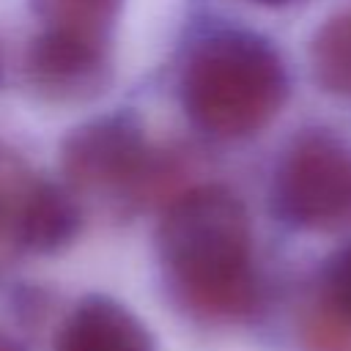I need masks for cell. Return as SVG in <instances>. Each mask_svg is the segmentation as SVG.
Listing matches in <instances>:
<instances>
[{"instance_id": "cell-1", "label": "cell", "mask_w": 351, "mask_h": 351, "mask_svg": "<svg viewBox=\"0 0 351 351\" xmlns=\"http://www.w3.org/2000/svg\"><path fill=\"white\" fill-rule=\"evenodd\" d=\"M156 252L176 299L195 315L239 321L261 299L244 203L225 186L176 195L156 230Z\"/></svg>"}, {"instance_id": "cell-2", "label": "cell", "mask_w": 351, "mask_h": 351, "mask_svg": "<svg viewBox=\"0 0 351 351\" xmlns=\"http://www.w3.org/2000/svg\"><path fill=\"white\" fill-rule=\"evenodd\" d=\"M184 107L195 126L236 140L261 132L280 110L288 82L277 52L250 33H217L184 69Z\"/></svg>"}, {"instance_id": "cell-3", "label": "cell", "mask_w": 351, "mask_h": 351, "mask_svg": "<svg viewBox=\"0 0 351 351\" xmlns=\"http://www.w3.org/2000/svg\"><path fill=\"white\" fill-rule=\"evenodd\" d=\"M60 170L80 192L154 197L173 176L132 115H107L74 129L60 145Z\"/></svg>"}, {"instance_id": "cell-4", "label": "cell", "mask_w": 351, "mask_h": 351, "mask_svg": "<svg viewBox=\"0 0 351 351\" xmlns=\"http://www.w3.org/2000/svg\"><path fill=\"white\" fill-rule=\"evenodd\" d=\"M271 200L277 214L304 230H343L351 225V145L313 132L282 156Z\"/></svg>"}, {"instance_id": "cell-5", "label": "cell", "mask_w": 351, "mask_h": 351, "mask_svg": "<svg viewBox=\"0 0 351 351\" xmlns=\"http://www.w3.org/2000/svg\"><path fill=\"white\" fill-rule=\"evenodd\" d=\"M27 82L47 101H85L104 90L107 41L63 27L38 33L25 58Z\"/></svg>"}, {"instance_id": "cell-6", "label": "cell", "mask_w": 351, "mask_h": 351, "mask_svg": "<svg viewBox=\"0 0 351 351\" xmlns=\"http://www.w3.org/2000/svg\"><path fill=\"white\" fill-rule=\"evenodd\" d=\"M52 351H156V343L129 307L93 293L63 318Z\"/></svg>"}, {"instance_id": "cell-7", "label": "cell", "mask_w": 351, "mask_h": 351, "mask_svg": "<svg viewBox=\"0 0 351 351\" xmlns=\"http://www.w3.org/2000/svg\"><path fill=\"white\" fill-rule=\"evenodd\" d=\"M80 222L82 214L77 200L58 184L38 178L16 222L14 247L36 255L58 252L74 241V236L80 233Z\"/></svg>"}, {"instance_id": "cell-8", "label": "cell", "mask_w": 351, "mask_h": 351, "mask_svg": "<svg viewBox=\"0 0 351 351\" xmlns=\"http://www.w3.org/2000/svg\"><path fill=\"white\" fill-rule=\"evenodd\" d=\"M310 63L315 82L340 96H351V14L329 19L313 38Z\"/></svg>"}, {"instance_id": "cell-9", "label": "cell", "mask_w": 351, "mask_h": 351, "mask_svg": "<svg viewBox=\"0 0 351 351\" xmlns=\"http://www.w3.org/2000/svg\"><path fill=\"white\" fill-rule=\"evenodd\" d=\"M121 0H41L47 27H63L107 41V30L115 19Z\"/></svg>"}, {"instance_id": "cell-10", "label": "cell", "mask_w": 351, "mask_h": 351, "mask_svg": "<svg viewBox=\"0 0 351 351\" xmlns=\"http://www.w3.org/2000/svg\"><path fill=\"white\" fill-rule=\"evenodd\" d=\"M36 181L38 178L27 170L25 159L16 151L0 145V241L14 244L16 222Z\"/></svg>"}, {"instance_id": "cell-11", "label": "cell", "mask_w": 351, "mask_h": 351, "mask_svg": "<svg viewBox=\"0 0 351 351\" xmlns=\"http://www.w3.org/2000/svg\"><path fill=\"white\" fill-rule=\"evenodd\" d=\"M321 293H324L321 304H326L335 315H340L343 321L351 324V241L329 258V263L324 269Z\"/></svg>"}, {"instance_id": "cell-12", "label": "cell", "mask_w": 351, "mask_h": 351, "mask_svg": "<svg viewBox=\"0 0 351 351\" xmlns=\"http://www.w3.org/2000/svg\"><path fill=\"white\" fill-rule=\"evenodd\" d=\"M304 343L310 351H351V324L321 304L304 324Z\"/></svg>"}, {"instance_id": "cell-13", "label": "cell", "mask_w": 351, "mask_h": 351, "mask_svg": "<svg viewBox=\"0 0 351 351\" xmlns=\"http://www.w3.org/2000/svg\"><path fill=\"white\" fill-rule=\"evenodd\" d=\"M0 351H25V348L16 343V337H11V335L0 326Z\"/></svg>"}, {"instance_id": "cell-14", "label": "cell", "mask_w": 351, "mask_h": 351, "mask_svg": "<svg viewBox=\"0 0 351 351\" xmlns=\"http://www.w3.org/2000/svg\"><path fill=\"white\" fill-rule=\"evenodd\" d=\"M252 3H261V5H285L291 0H252Z\"/></svg>"}]
</instances>
